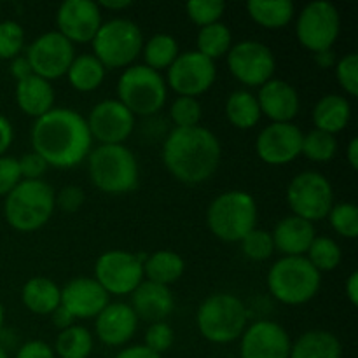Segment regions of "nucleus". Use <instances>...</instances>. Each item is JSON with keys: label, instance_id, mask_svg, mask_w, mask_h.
<instances>
[{"label": "nucleus", "instance_id": "nucleus-13", "mask_svg": "<svg viewBox=\"0 0 358 358\" xmlns=\"http://www.w3.org/2000/svg\"><path fill=\"white\" fill-rule=\"evenodd\" d=\"M94 280L108 296H131L143 282V261L128 250H108L96 259Z\"/></svg>", "mask_w": 358, "mask_h": 358}, {"label": "nucleus", "instance_id": "nucleus-43", "mask_svg": "<svg viewBox=\"0 0 358 358\" xmlns=\"http://www.w3.org/2000/svg\"><path fill=\"white\" fill-rule=\"evenodd\" d=\"M336 79L350 96L358 94V55L348 52L336 62Z\"/></svg>", "mask_w": 358, "mask_h": 358}, {"label": "nucleus", "instance_id": "nucleus-21", "mask_svg": "<svg viewBox=\"0 0 358 358\" xmlns=\"http://www.w3.org/2000/svg\"><path fill=\"white\" fill-rule=\"evenodd\" d=\"M257 101L261 114L271 122H292L301 108V98L296 87L275 77L259 87Z\"/></svg>", "mask_w": 358, "mask_h": 358}, {"label": "nucleus", "instance_id": "nucleus-31", "mask_svg": "<svg viewBox=\"0 0 358 358\" xmlns=\"http://www.w3.org/2000/svg\"><path fill=\"white\" fill-rule=\"evenodd\" d=\"M105 76H107V69L101 65L96 56L87 55V52L79 56L76 55L69 72H66L70 86L79 93L96 91L103 84Z\"/></svg>", "mask_w": 358, "mask_h": 358}, {"label": "nucleus", "instance_id": "nucleus-51", "mask_svg": "<svg viewBox=\"0 0 358 358\" xmlns=\"http://www.w3.org/2000/svg\"><path fill=\"white\" fill-rule=\"evenodd\" d=\"M114 358H161V355L150 352V350L145 348L143 345H135L121 350Z\"/></svg>", "mask_w": 358, "mask_h": 358}, {"label": "nucleus", "instance_id": "nucleus-48", "mask_svg": "<svg viewBox=\"0 0 358 358\" xmlns=\"http://www.w3.org/2000/svg\"><path fill=\"white\" fill-rule=\"evenodd\" d=\"M16 358H56L55 350L48 345L45 341L35 339V341H28L17 350Z\"/></svg>", "mask_w": 358, "mask_h": 358}, {"label": "nucleus", "instance_id": "nucleus-10", "mask_svg": "<svg viewBox=\"0 0 358 358\" xmlns=\"http://www.w3.org/2000/svg\"><path fill=\"white\" fill-rule=\"evenodd\" d=\"M287 205L292 215L315 224L327 219L334 206V189L325 175L313 170L301 171L287 185Z\"/></svg>", "mask_w": 358, "mask_h": 358}, {"label": "nucleus", "instance_id": "nucleus-57", "mask_svg": "<svg viewBox=\"0 0 358 358\" xmlns=\"http://www.w3.org/2000/svg\"><path fill=\"white\" fill-rule=\"evenodd\" d=\"M3 320H6V311H3V306H2V303H0V332H2V327H3Z\"/></svg>", "mask_w": 358, "mask_h": 358}, {"label": "nucleus", "instance_id": "nucleus-22", "mask_svg": "<svg viewBox=\"0 0 358 358\" xmlns=\"http://www.w3.org/2000/svg\"><path fill=\"white\" fill-rule=\"evenodd\" d=\"M138 318L131 306L126 303H108L94 318V332L107 346H122L135 336Z\"/></svg>", "mask_w": 358, "mask_h": 358}, {"label": "nucleus", "instance_id": "nucleus-12", "mask_svg": "<svg viewBox=\"0 0 358 358\" xmlns=\"http://www.w3.org/2000/svg\"><path fill=\"white\" fill-rule=\"evenodd\" d=\"M226 63L231 76L248 87H261L275 77V52L269 45L259 41H241L233 44L226 55Z\"/></svg>", "mask_w": 358, "mask_h": 358}, {"label": "nucleus", "instance_id": "nucleus-20", "mask_svg": "<svg viewBox=\"0 0 358 358\" xmlns=\"http://www.w3.org/2000/svg\"><path fill=\"white\" fill-rule=\"evenodd\" d=\"M108 294L101 289L94 278L79 276L66 283L62 289V304L76 320H90L107 308Z\"/></svg>", "mask_w": 358, "mask_h": 358}, {"label": "nucleus", "instance_id": "nucleus-30", "mask_svg": "<svg viewBox=\"0 0 358 358\" xmlns=\"http://www.w3.org/2000/svg\"><path fill=\"white\" fill-rule=\"evenodd\" d=\"M247 13L254 23L266 30H280L296 16V6L290 0H250Z\"/></svg>", "mask_w": 358, "mask_h": 358}, {"label": "nucleus", "instance_id": "nucleus-8", "mask_svg": "<svg viewBox=\"0 0 358 358\" xmlns=\"http://www.w3.org/2000/svg\"><path fill=\"white\" fill-rule=\"evenodd\" d=\"M143 34L138 24L126 17L101 23L93 38V55L105 69H128L142 55Z\"/></svg>", "mask_w": 358, "mask_h": 358}, {"label": "nucleus", "instance_id": "nucleus-41", "mask_svg": "<svg viewBox=\"0 0 358 358\" xmlns=\"http://www.w3.org/2000/svg\"><path fill=\"white\" fill-rule=\"evenodd\" d=\"M241 252L245 254V257H248L250 261H268L269 257H273L275 254V241L269 231L264 229H252L243 240L240 241Z\"/></svg>", "mask_w": 358, "mask_h": 358}, {"label": "nucleus", "instance_id": "nucleus-40", "mask_svg": "<svg viewBox=\"0 0 358 358\" xmlns=\"http://www.w3.org/2000/svg\"><path fill=\"white\" fill-rule=\"evenodd\" d=\"M185 13L196 27H208V24L219 23L220 17L226 13V2L222 0H191L185 3Z\"/></svg>", "mask_w": 358, "mask_h": 358}, {"label": "nucleus", "instance_id": "nucleus-25", "mask_svg": "<svg viewBox=\"0 0 358 358\" xmlns=\"http://www.w3.org/2000/svg\"><path fill=\"white\" fill-rule=\"evenodd\" d=\"M16 103L23 114L38 119L55 108V87L42 77L30 76L16 83Z\"/></svg>", "mask_w": 358, "mask_h": 358}, {"label": "nucleus", "instance_id": "nucleus-9", "mask_svg": "<svg viewBox=\"0 0 358 358\" xmlns=\"http://www.w3.org/2000/svg\"><path fill=\"white\" fill-rule=\"evenodd\" d=\"M168 86L164 77L145 65L124 69L117 80V100L133 115H154L164 107Z\"/></svg>", "mask_w": 358, "mask_h": 358}, {"label": "nucleus", "instance_id": "nucleus-6", "mask_svg": "<svg viewBox=\"0 0 358 358\" xmlns=\"http://www.w3.org/2000/svg\"><path fill=\"white\" fill-rule=\"evenodd\" d=\"M87 173L98 191L126 194L138 185V161L126 145H98L87 156Z\"/></svg>", "mask_w": 358, "mask_h": 358}, {"label": "nucleus", "instance_id": "nucleus-56", "mask_svg": "<svg viewBox=\"0 0 358 358\" xmlns=\"http://www.w3.org/2000/svg\"><path fill=\"white\" fill-rule=\"evenodd\" d=\"M98 6H100V9L103 7V9L115 13V10L128 9V7L133 6V2H131V0H101Z\"/></svg>", "mask_w": 358, "mask_h": 358}, {"label": "nucleus", "instance_id": "nucleus-52", "mask_svg": "<svg viewBox=\"0 0 358 358\" xmlns=\"http://www.w3.org/2000/svg\"><path fill=\"white\" fill-rule=\"evenodd\" d=\"M345 294L346 297H348L350 304H352V306H357L358 304V271L350 273V276L346 278Z\"/></svg>", "mask_w": 358, "mask_h": 358}, {"label": "nucleus", "instance_id": "nucleus-45", "mask_svg": "<svg viewBox=\"0 0 358 358\" xmlns=\"http://www.w3.org/2000/svg\"><path fill=\"white\" fill-rule=\"evenodd\" d=\"M21 180L23 178H21L17 157L0 156V196L6 198Z\"/></svg>", "mask_w": 358, "mask_h": 358}, {"label": "nucleus", "instance_id": "nucleus-14", "mask_svg": "<svg viewBox=\"0 0 358 358\" xmlns=\"http://www.w3.org/2000/svg\"><path fill=\"white\" fill-rule=\"evenodd\" d=\"M164 80L178 96L198 98L215 84L217 65L198 51L180 52L166 70Z\"/></svg>", "mask_w": 358, "mask_h": 358}, {"label": "nucleus", "instance_id": "nucleus-26", "mask_svg": "<svg viewBox=\"0 0 358 358\" xmlns=\"http://www.w3.org/2000/svg\"><path fill=\"white\" fill-rule=\"evenodd\" d=\"M311 119H313L315 129H320V131L331 133V135L336 136L350 124L352 103L343 94H324L315 103Z\"/></svg>", "mask_w": 358, "mask_h": 358}, {"label": "nucleus", "instance_id": "nucleus-15", "mask_svg": "<svg viewBox=\"0 0 358 358\" xmlns=\"http://www.w3.org/2000/svg\"><path fill=\"white\" fill-rule=\"evenodd\" d=\"M24 56L30 63L34 76L51 83L66 76L76 58V45L66 41L59 31H45L28 45Z\"/></svg>", "mask_w": 358, "mask_h": 358}, {"label": "nucleus", "instance_id": "nucleus-58", "mask_svg": "<svg viewBox=\"0 0 358 358\" xmlns=\"http://www.w3.org/2000/svg\"><path fill=\"white\" fill-rule=\"evenodd\" d=\"M0 358H9V355H7V352L3 350V346H0Z\"/></svg>", "mask_w": 358, "mask_h": 358}, {"label": "nucleus", "instance_id": "nucleus-34", "mask_svg": "<svg viewBox=\"0 0 358 358\" xmlns=\"http://www.w3.org/2000/svg\"><path fill=\"white\" fill-rule=\"evenodd\" d=\"M94 341L90 329L73 324L72 327L59 331L55 343V355L59 358H90Z\"/></svg>", "mask_w": 358, "mask_h": 358}, {"label": "nucleus", "instance_id": "nucleus-7", "mask_svg": "<svg viewBox=\"0 0 358 358\" xmlns=\"http://www.w3.org/2000/svg\"><path fill=\"white\" fill-rule=\"evenodd\" d=\"M322 275L306 257H282L268 273L269 294L287 306L310 303L320 292Z\"/></svg>", "mask_w": 358, "mask_h": 358}, {"label": "nucleus", "instance_id": "nucleus-47", "mask_svg": "<svg viewBox=\"0 0 358 358\" xmlns=\"http://www.w3.org/2000/svg\"><path fill=\"white\" fill-rule=\"evenodd\" d=\"M20 164L21 178L23 180H42V177L48 171L49 164L45 163V159L42 156H38L37 152L30 150V152L23 154V156L17 159Z\"/></svg>", "mask_w": 358, "mask_h": 358}, {"label": "nucleus", "instance_id": "nucleus-55", "mask_svg": "<svg viewBox=\"0 0 358 358\" xmlns=\"http://www.w3.org/2000/svg\"><path fill=\"white\" fill-rule=\"evenodd\" d=\"M346 159H348V164L352 170H357L358 168V138L353 136L350 140L348 147H346Z\"/></svg>", "mask_w": 358, "mask_h": 358}, {"label": "nucleus", "instance_id": "nucleus-1", "mask_svg": "<svg viewBox=\"0 0 358 358\" xmlns=\"http://www.w3.org/2000/svg\"><path fill=\"white\" fill-rule=\"evenodd\" d=\"M31 150L45 159L49 168L69 170L87 159L93 149L86 117L73 108L55 107L35 119L30 131Z\"/></svg>", "mask_w": 358, "mask_h": 358}, {"label": "nucleus", "instance_id": "nucleus-42", "mask_svg": "<svg viewBox=\"0 0 358 358\" xmlns=\"http://www.w3.org/2000/svg\"><path fill=\"white\" fill-rule=\"evenodd\" d=\"M24 48V30L17 21H0V59H14Z\"/></svg>", "mask_w": 358, "mask_h": 358}, {"label": "nucleus", "instance_id": "nucleus-19", "mask_svg": "<svg viewBox=\"0 0 358 358\" xmlns=\"http://www.w3.org/2000/svg\"><path fill=\"white\" fill-rule=\"evenodd\" d=\"M290 348L289 332L271 320L254 322L240 338V358H289Z\"/></svg>", "mask_w": 358, "mask_h": 358}, {"label": "nucleus", "instance_id": "nucleus-29", "mask_svg": "<svg viewBox=\"0 0 358 358\" xmlns=\"http://www.w3.org/2000/svg\"><path fill=\"white\" fill-rule=\"evenodd\" d=\"M184 271V259L173 250H157L147 255V261L143 262V278L157 285L170 287L182 278Z\"/></svg>", "mask_w": 358, "mask_h": 358}, {"label": "nucleus", "instance_id": "nucleus-46", "mask_svg": "<svg viewBox=\"0 0 358 358\" xmlns=\"http://www.w3.org/2000/svg\"><path fill=\"white\" fill-rule=\"evenodd\" d=\"M84 199H86V194L79 185H65L58 192H55V206L65 213H76L77 210H80Z\"/></svg>", "mask_w": 358, "mask_h": 358}, {"label": "nucleus", "instance_id": "nucleus-4", "mask_svg": "<svg viewBox=\"0 0 358 358\" xmlns=\"http://www.w3.org/2000/svg\"><path fill=\"white\" fill-rule=\"evenodd\" d=\"M257 201L250 192L238 189L219 194L206 210L210 233L226 243H240L257 227Z\"/></svg>", "mask_w": 358, "mask_h": 358}, {"label": "nucleus", "instance_id": "nucleus-24", "mask_svg": "<svg viewBox=\"0 0 358 358\" xmlns=\"http://www.w3.org/2000/svg\"><path fill=\"white\" fill-rule=\"evenodd\" d=\"M275 241V250L283 254V257H304L317 238L315 224L301 219V217H283L271 233Z\"/></svg>", "mask_w": 358, "mask_h": 358}, {"label": "nucleus", "instance_id": "nucleus-37", "mask_svg": "<svg viewBox=\"0 0 358 358\" xmlns=\"http://www.w3.org/2000/svg\"><path fill=\"white\" fill-rule=\"evenodd\" d=\"M338 140L334 135L320 131V129H311L303 136L301 154L313 163H329L338 154Z\"/></svg>", "mask_w": 358, "mask_h": 358}, {"label": "nucleus", "instance_id": "nucleus-18", "mask_svg": "<svg viewBox=\"0 0 358 358\" xmlns=\"http://www.w3.org/2000/svg\"><path fill=\"white\" fill-rule=\"evenodd\" d=\"M101 23L100 6L91 0H65L56 13V31L73 45L93 42Z\"/></svg>", "mask_w": 358, "mask_h": 358}, {"label": "nucleus", "instance_id": "nucleus-5", "mask_svg": "<svg viewBox=\"0 0 358 358\" xmlns=\"http://www.w3.org/2000/svg\"><path fill=\"white\" fill-rule=\"evenodd\" d=\"M248 310L240 297L233 294H213L206 297L196 313L198 331L206 341L229 345L241 338L248 327Z\"/></svg>", "mask_w": 358, "mask_h": 358}, {"label": "nucleus", "instance_id": "nucleus-36", "mask_svg": "<svg viewBox=\"0 0 358 358\" xmlns=\"http://www.w3.org/2000/svg\"><path fill=\"white\" fill-rule=\"evenodd\" d=\"M304 257L322 275L339 268L343 261V250L338 241L332 240L331 236H317Z\"/></svg>", "mask_w": 358, "mask_h": 358}, {"label": "nucleus", "instance_id": "nucleus-50", "mask_svg": "<svg viewBox=\"0 0 358 358\" xmlns=\"http://www.w3.org/2000/svg\"><path fill=\"white\" fill-rule=\"evenodd\" d=\"M14 128L6 115L0 114V156H6L9 147L13 145Z\"/></svg>", "mask_w": 358, "mask_h": 358}, {"label": "nucleus", "instance_id": "nucleus-33", "mask_svg": "<svg viewBox=\"0 0 358 358\" xmlns=\"http://www.w3.org/2000/svg\"><path fill=\"white\" fill-rule=\"evenodd\" d=\"M180 55V48L178 42L173 35L170 34H156L143 42L142 56H143V65L149 69L156 70L161 73V70H168L171 63L177 59Z\"/></svg>", "mask_w": 358, "mask_h": 358}, {"label": "nucleus", "instance_id": "nucleus-35", "mask_svg": "<svg viewBox=\"0 0 358 358\" xmlns=\"http://www.w3.org/2000/svg\"><path fill=\"white\" fill-rule=\"evenodd\" d=\"M196 45H198L196 51L201 52L212 62H217L220 58H226L229 49L233 48V34L226 23L219 21V23L199 28Z\"/></svg>", "mask_w": 358, "mask_h": 358}, {"label": "nucleus", "instance_id": "nucleus-53", "mask_svg": "<svg viewBox=\"0 0 358 358\" xmlns=\"http://www.w3.org/2000/svg\"><path fill=\"white\" fill-rule=\"evenodd\" d=\"M51 317H52V322H55V325L59 329V331L72 327V325L76 324V318H73L72 315H70L63 306H59L58 310L51 315Z\"/></svg>", "mask_w": 358, "mask_h": 358}, {"label": "nucleus", "instance_id": "nucleus-27", "mask_svg": "<svg viewBox=\"0 0 358 358\" xmlns=\"http://www.w3.org/2000/svg\"><path fill=\"white\" fill-rule=\"evenodd\" d=\"M21 301L30 313L48 317L62 304V289L45 276H34L21 289Z\"/></svg>", "mask_w": 358, "mask_h": 358}, {"label": "nucleus", "instance_id": "nucleus-38", "mask_svg": "<svg viewBox=\"0 0 358 358\" xmlns=\"http://www.w3.org/2000/svg\"><path fill=\"white\" fill-rule=\"evenodd\" d=\"M327 219L339 236L348 240L358 236V208L355 203H334Z\"/></svg>", "mask_w": 358, "mask_h": 358}, {"label": "nucleus", "instance_id": "nucleus-3", "mask_svg": "<svg viewBox=\"0 0 358 358\" xmlns=\"http://www.w3.org/2000/svg\"><path fill=\"white\" fill-rule=\"evenodd\" d=\"M55 189L44 180H21L3 198V217L13 229L34 233L55 213Z\"/></svg>", "mask_w": 358, "mask_h": 358}, {"label": "nucleus", "instance_id": "nucleus-39", "mask_svg": "<svg viewBox=\"0 0 358 358\" xmlns=\"http://www.w3.org/2000/svg\"><path fill=\"white\" fill-rule=\"evenodd\" d=\"M203 117V107L198 98L177 96L170 107V119L175 128H194Z\"/></svg>", "mask_w": 358, "mask_h": 358}, {"label": "nucleus", "instance_id": "nucleus-49", "mask_svg": "<svg viewBox=\"0 0 358 358\" xmlns=\"http://www.w3.org/2000/svg\"><path fill=\"white\" fill-rule=\"evenodd\" d=\"M9 70H10V76L16 79V83H20V80L27 79V77L34 76L30 63H28L27 56L24 55H20V56H16L14 59H10Z\"/></svg>", "mask_w": 358, "mask_h": 358}, {"label": "nucleus", "instance_id": "nucleus-23", "mask_svg": "<svg viewBox=\"0 0 358 358\" xmlns=\"http://www.w3.org/2000/svg\"><path fill=\"white\" fill-rule=\"evenodd\" d=\"M131 310L135 311L136 318L156 324L164 322L175 310V297L170 287L157 285V283L143 280L135 292L131 294Z\"/></svg>", "mask_w": 358, "mask_h": 358}, {"label": "nucleus", "instance_id": "nucleus-28", "mask_svg": "<svg viewBox=\"0 0 358 358\" xmlns=\"http://www.w3.org/2000/svg\"><path fill=\"white\" fill-rule=\"evenodd\" d=\"M343 346L329 331H308L292 343L289 358H341Z\"/></svg>", "mask_w": 358, "mask_h": 358}, {"label": "nucleus", "instance_id": "nucleus-32", "mask_svg": "<svg viewBox=\"0 0 358 358\" xmlns=\"http://www.w3.org/2000/svg\"><path fill=\"white\" fill-rule=\"evenodd\" d=\"M226 117L236 129H252L259 124L262 114L257 96L247 90H236L226 100Z\"/></svg>", "mask_w": 358, "mask_h": 358}, {"label": "nucleus", "instance_id": "nucleus-11", "mask_svg": "<svg viewBox=\"0 0 358 358\" xmlns=\"http://www.w3.org/2000/svg\"><path fill=\"white\" fill-rule=\"evenodd\" d=\"M341 31L338 7L325 0L310 2L297 14L296 37L304 49L315 52L332 49Z\"/></svg>", "mask_w": 358, "mask_h": 358}, {"label": "nucleus", "instance_id": "nucleus-17", "mask_svg": "<svg viewBox=\"0 0 358 358\" xmlns=\"http://www.w3.org/2000/svg\"><path fill=\"white\" fill-rule=\"evenodd\" d=\"M303 136L304 133L294 122H271L257 135L255 152L262 163L283 166L301 156Z\"/></svg>", "mask_w": 358, "mask_h": 358}, {"label": "nucleus", "instance_id": "nucleus-2", "mask_svg": "<svg viewBox=\"0 0 358 358\" xmlns=\"http://www.w3.org/2000/svg\"><path fill=\"white\" fill-rule=\"evenodd\" d=\"M222 145L205 126L173 128L163 143V163L178 182L199 185L219 170Z\"/></svg>", "mask_w": 358, "mask_h": 358}, {"label": "nucleus", "instance_id": "nucleus-16", "mask_svg": "<svg viewBox=\"0 0 358 358\" xmlns=\"http://www.w3.org/2000/svg\"><path fill=\"white\" fill-rule=\"evenodd\" d=\"M86 122L91 138L100 145H124L135 129V115L117 98H108L94 105Z\"/></svg>", "mask_w": 358, "mask_h": 358}, {"label": "nucleus", "instance_id": "nucleus-54", "mask_svg": "<svg viewBox=\"0 0 358 358\" xmlns=\"http://www.w3.org/2000/svg\"><path fill=\"white\" fill-rule=\"evenodd\" d=\"M336 52L332 49H325V51H318L315 52V63H317L320 69H331V66H336Z\"/></svg>", "mask_w": 358, "mask_h": 358}, {"label": "nucleus", "instance_id": "nucleus-44", "mask_svg": "<svg viewBox=\"0 0 358 358\" xmlns=\"http://www.w3.org/2000/svg\"><path fill=\"white\" fill-rule=\"evenodd\" d=\"M143 341H145L143 343L145 348L157 353V355H163L164 352H168L173 346L175 332L171 329V325L166 324V322H156V324L149 325Z\"/></svg>", "mask_w": 358, "mask_h": 358}]
</instances>
